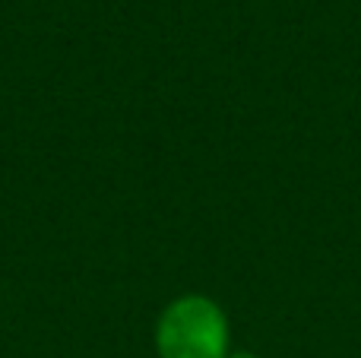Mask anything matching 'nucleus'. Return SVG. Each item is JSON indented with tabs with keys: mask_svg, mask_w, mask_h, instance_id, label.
Masks as SVG:
<instances>
[{
	"mask_svg": "<svg viewBox=\"0 0 361 358\" xmlns=\"http://www.w3.org/2000/svg\"><path fill=\"white\" fill-rule=\"evenodd\" d=\"M228 358H257V355H250V352H231Z\"/></svg>",
	"mask_w": 361,
	"mask_h": 358,
	"instance_id": "f03ea898",
	"label": "nucleus"
},
{
	"mask_svg": "<svg viewBox=\"0 0 361 358\" xmlns=\"http://www.w3.org/2000/svg\"><path fill=\"white\" fill-rule=\"evenodd\" d=\"M162 358H228V321L203 295H184L162 311L156 327Z\"/></svg>",
	"mask_w": 361,
	"mask_h": 358,
	"instance_id": "f257e3e1",
	"label": "nucleus"
}]
</instances>
